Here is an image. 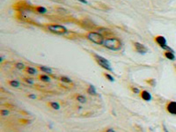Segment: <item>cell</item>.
I'll list each match as a JSON object with an SVG mask.
<instances>
[{"instance_id": "obj_1", "label": "cell", "mask_w": 176, "mask_h": 132, "mask_svg": "<svg viewBox=\"0 0 176 132\" xmlns=\"http://www.w3.org/2000/svg\"><path fill=\"white\" fill-rule=\"evenodd\" d=\"M102 46L113 51H118L122 49L123 43H122V41L117 37H110V38L105 39Z\"/></svg>"}, {"instance_id": "obj_2", "label": "cell", "mask_w": 176, "mask_h": 132, "mask_svg": "<svg viewBox=\"0 0 176 132\" xmlns=\"http://www.w3.org/2000/svg\"><path fill=\"white\" fill-rule=\"evenodd\" d=\"M86 38L88 39L90 42H93V43L97 44V45H102L103 42L105 41V38L101 33L97 32H89L86 34Z\"/></svg>"}, {"instance_id": "obj_24", "label": "cell", "mask_w": 176, "mask_h": 132, "mask_svg": "<svg viewBox=\"0 0 176 132\" xmlns=\"http://www.w3.org/2000/svg\"><path fill=\"white\" fill-rule=\"evenodd\" d=\"M23 80L25 81L26 83L28 84V85H34V80H33L32 79H27V78H26V79H23Z\"/></svg>"}, {"instance_id": "obj_4", "label": "cell", "mask_w": 176, "mask_h": 132, "mask_svg": "<svg viewBox=\"0 0 176 132\" xmlns=\"http://www.w3.org/2000/svg\"><path fill=\"white\" fill-rule=\"evenodd\" d=\"M48 30L50 33H55V34L58 35H64L68 32L67 28L62 25H57V24H52V25H49L47 27Z\"/></svg>"}, {"instance_id": "obj_14", "label": "cell", "mask_w": 176, "mask_h": 132, "mask_svg": "<svg viewBox=\"0 0 176 132\" xmlns=\"http://www.w3.org/2000/svg\"><path fill=\"white\" fill-rule=\"evenodd\" d=\"M39 79H40V80L41 81H42V82H45V83H49V82H50V78L49 77L48 75H40L39 76Z\"/></svg>"}, {"instance_id": "obj_26", "label": "cell", "mask_w": 176, "mask_h": 132, "mask_svg": "<svg viewBox=\"0 0 176 132\" xmlns=\"http://www.w3.org/2000/svg\"><path fill=\"white\" fill-rule=\"evenodd\" d=\"M162 127H163V130H164V132H169V131H168V129H167V128L166 127V125H165V124H163Z\"/></svg>"}, {"instance_id": "obj_17", "label": "cell", "mask_w": 176, "mask_h": 132, "mask_svg": "<svg viewBox=\"0 0 176 132\" xmlns=\"http://www.w3.org/2000/svg\"><path fill=\"white\" fill-rule=\"evenodd\" d=\"M9 85L12 87H15V88H18L20 86V83L18 80H10L9 81Z\"/></svg>"}, {"instance_id": "obj_18", "label": "cell", "mask_w": 176, "mask_h": 132, "mask_svg": "<svg viewBox=\"0 0 176 132\" xmlns=\"http://www.w3.org/2000/svg\"><path fill=\"white\" fill-rule=\"evenodd\" d=\"M60 79V81L63 83H66V84H71L72 83L71 79H69L68 77H64V76H62V77H60V79Z\"/></svg>"}, {"instance_id": "obj_10", "label": "cell", "mask_w": 176, "mask_h": 132, "mask_svg": "<svg viewBox=\"0 0 176 132\" xmlns=\"http://www.w3.org/2000/svg\"><path fill=\"white\" fill-rule=\"evenodd\" d=\"M26 72L29 75H35L37 73V70L34 67H31V66H27L25 69Z\"/></svg>"}, {"instance_id": "obj_27", "label": "cell", "mask_w": 176, "mask_h": 132, "mask_svg": "<svg viewBox=\"0 0 176 132\" xmlns=\"http://www.w3.org/2000/svg\"><path fill=\"white\" fill-rule=\"evenodd\" d=\"M106 132H115V130H114V129H111L110 128V129H107V130H106Z\"/></svg>"}, {"instance_id": "obj_6", "label": "cell", "mask_w": 176, "mask_h": 132, "mask_svg": "<svg viewBox=\"0 0 176 132\" xmlns=\"http://www.w3.org/2000/svg\"><path fill=\"white\" fill-rule=\"evenodd\" d=\"M134 45V48L136 49V51L139 54H146L148 52V49L142 43H139V42H134L133 43Z\"/></svg>"}, {"instance_id": "obj_21", "label": "cell", "mask_w": 176, "mask_h": 132, "mask_svg": "<svg viewBox=\"0 0 176 132\" xmlns=\"http://www.w3.org/2000/svg\"><path fill=\"white\" fill-rule=\"evenodd\" d=\"M104 77H105L106 79H107L108 81H110V82H113V81L114 80V79L113 78V76H111L110 74H108V73H104Z\"/></svg>"}, {"instance_id": "obj_20", "label": "cell", "mask_w": 176, "mask_h": 132, "mask_svg": "<svg viewBox=\"0 0 176 132\" xmlns=\"http://www.w3.org/2000/svg\"><path fill=\"white\" fill-rule=\"evenodd\" d=\"M15 68L18 69V70H24V69H26V66H25V64H22V63H16Z\"/></svg>"}, {"instance_id": "obj_12", "label": "cell", "mask_w": 176, "mask_h": 132, "mask_svg": "<svg viewBox=\"0 0 176 132\" xmlns=\"http://www.w3.org/2000/svg\"><path fill=\"white\" fill-rule=\"evenodd\" d=\"M48 105H49L51 108L55 109V110H59V109H60V105H59V103H57V102H55V101L49 102Z\"/></svg>"}, {"instance_id": "obj_3", "label": "cell", "mask_w": 176, "mask_h": 132, "mask_svg": "<svg viewBox=\"0 0 176 132\" xmlns=\"http://www.w3.org/2000/svg\"><path fill=\"white\" fill-rule=\"evenodd\" d=\"M92 56H93L94 60L96 61V63H97L101 67H102L103 69H105L106 70H109V71H112L113 70L109 62L103 56H101V55H97V54H94V53L92 54Z\"/></svg>"}, {"instance_id": "obj_13", "label": "cell", "mask_w": 176, "mask_h": 132, "mask_svg": "<svg viewBox=\"0 0 176 132\" xmlns=\"http://www.w3.org/2000/svg\"><path fill=\"white\" fill-rule=\"evenodd\" d=\"M86 92H87L88 94H91V95H96V94H97L96 89L93 85H90L87 88V90H86Z\"/></svg>"}, {"instance_id": "obj_9", "label": "cell", "mask_w": 176, "mask_h": 132, "mask_svg": "<svg viewBox=\"0 0 176 132\" xmlns=\"http://www.w3.org/2000/svg\"><path fill=\"white\" fill-rule=\"evenodd\" d=\"M164 56L166 57V59H169L171 61H174L175 60V55L174 52H171V51H166L164 53Z\"/></svg>"}, {"instance_id": "obj_11", "label": "cell", "mask_w": 176, "mask_h": 132, "mask_svg": "<svg viewBox=\"0 0 176 132\" xmlns=\"http://www.w3.org/2000/svg\"><path fill=\"white\" fill-rule=\"evenodd\" d=\"M39 70H42V72H45V73H48V74H52L53 73V70H51L50 68L49 67H46V66H38Z\"/></svg>"}, {"instance_id": "obj_25", "label": "cell", "mask_w": 176, "mask_h": 132, "mask_svg": "<svg viewBox=\"0 0 176 132\" xmlns=\"http://www.w3.org/2000/svg\"><path fill=\"white\" fill-rule=\"evenodd\" d=\"M27 97H28L29 99H32V100H35V99H36V95H35V94H33V93L28 94V95H27Z\"/></svg>"}, {"instance_id": "obj_22", "label": "cell", "mask_w": 176, "mask_h": 132, "mask_svg": "<svg viewBox=\"0 0 176 132\" xmlns=\"http://www.w3.org/2000/svg\"><path fill=\"white\" fill-rule=\"evenodd\" d=\"M130 90L132 91V92H134V93H140V90L138 88V87L130 86Z\"/></svg>"}, {"instance_id": "obj_29", "label": "cell", "mask_w": 176, "mask_h": 132, "mask_svg": "<svg viewBox=\"0 0 176 132\" xmlns=\"http://www.w3.org/2000/svg\"><path fill=\"white\" fill-rule=\"evenodd\" d=\"M53 1L56 2V3H63V2H64V0H53Z\"/></svg>"}, {"instance_id": "obj_23", "label": "cell", "mask_w": 176, "mask_h": 132, "mask_svg": "<svg viewBox=\"0 0 176 132\" xmlns=\"http://www.w3.org/2000/svg\"><path fill=\"white\" fill-rule=\"evenodd\" d=\"M0 113H1L2 116H7L9 115V111L7 110V109H2V110L0 111Z\"/></svg>"}, {"instance_id": "obj_7", "label": "cell", "mask_w": 176, "mask_h": 132, "mask_svg": "<svg viewBox=\"0 0 176 132\" xmlns=\"http://www.w3.org/2000/svg\"><path fill=\"white\" fill-rule=\"evenodd\" d=\"M166 109L169 114L176 116V101H169L166 107Z\"/></svg>"}, {"instance_id": "obj_16", "label": "cell", "mask_w": 176, "mask_h": 132, "mask_svg": "<svg viewBox=\"0 0 176 132\" xmlns=\"http://www.w3.org/2000/svg\"><path fill=\"white\" fill-rule=\"evenodd\" d=\"M76 99H77V102H79V103L81 104H84L86 102V98L85 97V96L81 95V94H79V95H77V97H76Z\"/></svg>"}, {"instance_id": "obj_28", "label": "cell", "mask_w": 176, "mask_h": 132, "mask_svg": "<svg viewBox=\"0 0 176 132\" xmlns=\"http://www.w3.org/2000/svg\"><path fill=\"white\" fill-rule=\"evenodd\" d=\"M77 1L81 2V3H83V4H87V1H86V0H77Z\"/></svg>"}, {"instance_id": "obj_19", "label": "cell", "mask_w": 176, "mask_h": 132, "mask_svg": "<svg viewBox=\"0 0 176 132\" xmlns=\"http://www.w3.org/2000/svg\"><path fill=\"white\" fill-rule=\"evenodd\" d=\"M145 82L148 84L149 85H151V87H154L156 85V80L154 79H146Z\"/></svg>"}, {"instance_id": "obj_8", "label": "cell", "mask_w": 176, "mask_h": 132, "mask_svg": "<svg viewBox=\"0 0 176 132\" xmlns=\"http://www.w3.org/2000/svg\"><path fill=\"white\" fill-rule=\"evenodd\" d=\"M140 97L142 100H144V101H150L151 100V95L148 91H145V90H143L140 92Z\"/></svg>"}, {"instance_id": "obj_15", "label": "cell", "mask_w": 176, "mask_h": 132, "mask_svg": "<svg viewBox=\"0 0 176 132\" xmlns=\"http://www.w3.org/2000/svg\"><path fill=\"white\" fill-rule=\"evenodd\" d=\"M34 10L37 12H39V13H45V12H47V9L43 6H35Z\"/></svg>"}, {"instance_id": "obj_5", "label": "cell", "mask_w": 176, "mask_h": 132, "mask_svg": "<svg viewBox=\"0 0 176 132\" xmlns=\"http://www.w3.org/2000/svg\"><path fill=\"white\" fill-rule=\"evenodd\" d=\"M154 41L159 46L160 48H162L163 49H165L166 51H171V52H174L173 49L170 47L167 46V42H166V40L164 36L162 35H158V36L154 37Z\"/></svg>"}]
</instances>
